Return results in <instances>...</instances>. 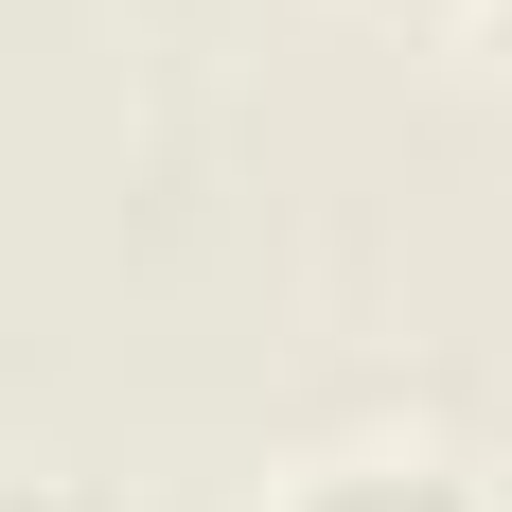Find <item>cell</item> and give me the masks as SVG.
<instances>
[{
	"label": "cell",
	"instance_id": "6da1fadb",
	"mask_svg": "<svg viewBox=\"0 0 512 512\" xmlns=\"http://www.w3.org/2000/svg\"><path fill=\"white\" fill-rule=\"evenodd\" d=\"M283 512H477V495H460L442 460H336V477H301Z\"/></svg>",
	"mask_w": 512,
	"mask_h": 512
}]
</instances>
